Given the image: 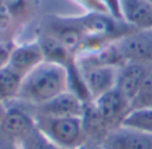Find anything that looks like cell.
Returning a JSON list of instances; mask_svg holds the SVG:
<instances>
[{
	"mask_svg": "<svg viewBox=\"0 0 152 149\" xmlns=\"http://www.w3.org/2000/svg\"><path fill=\"white\" fill-rule=\"evenodd\" d=\"M65 92H67V69L45 60L23 78L16 101L37 106Z\"/></svg>",
	"mask_w": 152,
	"mask_h": 149,
	"instance_id": "obj_1",
	"label": "cell"
},
{
	"mask_svg": "<svg viewBox=\"0 0 152 149\" xmlns=\"http://www.w3.org/2000/svg\"><path fill=\"white\" fill-rule=\"evenodd\" d=\"M83 117V116H82ZM82 117H34L46 138L63 149H82L86 145Z\"/></svg>",
	"mask_w": 152,
	"mask_h": 149,
	"instance_id": "obj_2",
	"label": "cell"
},
{
	"mask_svg": "<svg viewBox=\"0 0 152 149\" xmlns=\"http://www.w3.org/2000/svg\"><path fill=\"white\" fill-rule=\"evenodd\" d=\"M77 20L88 36L98 38L105 42H116L136 31L124 20L116 19L106 12H85L77 16Z\"/></svg>",
	"mask_w": 152,
	"mask_h": 149,
	"instance_id": "obj_3",
	"label": "cell"
},
{
	"mask_svg": "<svg viewBox=\"0 0 152 149\" xmlns=\"http://www.w3.org/2000/svg\"><path fill=\"white\" fill-rule=\"evenodd\" d=\"M55 38L58 42L74 52L75 57L86 42L88 35L82 30L75 17L63 16H49L42 22V32Z\"/></svg>",
	"mask_w": 152,
	"mask_h": 149,
	"instance_id": "obj_4",
	"label": "cell"
},
{
	"mask_svg": "<svg viewBox=\"0 0 152 149\" xmlns=\"http://www.w3.org/2000/svg\"><path fill=\"white\" fill-rule=\"evenodd\" d=\"M75 59H77L78 67L83 75L92 101H96L101 95L116 87L118 75L117 67L98 65V63H94L81 57H77Z\"/></svg>",
	"mask_w": 152,
	"mask_h": 149,
	"instance_id": "obj_5",
	"label": "cell"
},
{
	"mask_svg": "<svg viewBox=\"0 0 152 149\" xmlns=\"http://www.w3.org/2000/svg\"><path fill=\"white\" fill-rule=\"evenodd\" d=\"M92 106L109 132L123 125L125 117L131 112V101L117 87L93 101Z\"/></svg>",
	"mask_w": 152,
	"mask_h": 149,
	"instance_id": "obj_6",
	"label": "cell"
},
{
	"mask_svg": "<svg viewBox=\"0 0 152 149\" xmlns=\"http://www.w3.org/2000/svg\"><path fill=\"white\" fill-rule=\"evenodd\" d=\"M126 63H139L152 70V30L136 31L116 40Z\"/></svg>",
	"mask_w": 152,
	"mask_h": 149,
	"instance_id": "obj_7",
	"label": "cell"
},
{
	"mask_svg": "<svg viewBox=\"0 0 152 149\" xmlns=\"http://www.w3.org/2000/svg\"><path fill=\"white\" fill-rule=\"evenodd\" d=\"M24 106L34 117H82L86 110L85 103L69 90L40 105Z\"/></svg>",
	"mask_w": 152,
	"mask_h": 149,
	"instance_id": "obj_8",
	"label": "cell"
},
{
	"mask_svg": "<svg viewBox=\"0 0 152 149\" xmlns=\"http://www.w3.org/2000/svg\"><path fill=\"white\" fill-rule=\"evenodd\" d=\"M35 128L37 124L34 116L27 110L23 103H20L19 106H8L6 118L0 126V136L20 142Z\"/></svg>",
	"mask_w": 152,
	"mask_h": 149,
	"instance_id": "obj_9",
	"label": "cell"
},
{
	"mask_svg": "<svg viewBox=\"0 0 152 149\" xmlns=\"http://www.w3.org/2000/svg\"><path fill=\"white\" fill-rule=\"evenodd\" d=\"M101 146L104 149H152V136L121 125L109 132Z\"/></svg>",
	"mask_w": 152,
	"mask_h": 149,
	"instance_id": "obj_10",
	"label": "cell"
},
{
	"mask_svg": "<svg viewBox=\"0 0 152 149\" xmlns=\"http://www.w3.org/2000/svg\"><path fill=\"white\" fill-rule=\"evenodd\" d=\"M42 62H45L43 52L38 40H34L22 44H15L8 66L24 78Z\"/></svg>",
	"mask_w": 152,
	"mask_h": 149,
	"instance_id": "obj_11",
	"label": "cell"
},
{
	"mask_svg": "<svg viewBox=\"0 0 152 149\" xmlns=\"http://www.w3.org/2000/svg\"><path fill=\"white\" fill-rule=\"evenodd\" d=\"M149 71L151 70L148 67L141 66L139 63L129 62L118 69L116 87L131 101V106H132V101L137 95L139 90H140L141 85H143L144 79Z\"/></svg>",
	"mask_w": 152,
	"mask_h": 149,
	"instance_id": "obj_12",
	"label": "cell"
},
{
	"mask_svg": "<svg viewBox=\"0 0 152 149\" xmlns=\"http://www.w3.org/2000/svg\"><path fill=\"white\" fill-rule=\"evenodd\" d=\"M121 14L123 20L132 28L152 30V3L149 0H121Z\"/></svg>",
	"mask_w": 152,
	"mask_h": 149,
	"instance_id": "obj_13",
	"label": "cell"
},
{
	"mask_svg": "<svg viewBox=\"0 0 152 149\" xmlns=\"http://www.w3.org/2000/svg\"><path fill=\"white\" fill-rule=\"evenodd\" d=\"M37 40L40 46V50L43 52L45 60L58 63V65H62L65 67L70 66L73 62H75L74 52H72L69 49H66L55 38L46 35V34H40Z\"/></svg>",
	"mask_w": 152,
	"mask_h": 149,
	"instance_id": "obj_14",
	"label": "cell"
},
{
	"mask_svg": "<svg viewBox=\"0 0 152 149\" xmlns=\"http://www.w3.org/2000/svg\"><path fill=\"white\" fill-rule=\"evenodd\" d=\"M23 82V77L10 66L0 70V102L8 103L18 100L20 86Z\"/></svg>",
	"mask_w": 152,
	"mask_h": 149,
	"instance_id": "obj_15",
	"label": "cell"
},
{
	"mask_svg": "<svg viewBox=\"0 0 152 149\" xmlns=\"http://www.w3.org/2000/svg\"><path fill=\"white\" fill-rule=\"evenodd\" d=\"M22 24L12 15L8 7L0 0V42L4 43H15L16 35Z\"/></svg>",
	"mask_w": 152,
	"mask_h": 149,
	"instance_id": "obj_16",
	"label": "cell"
},
{
	"mask_svg": "<svg viewBox=\"0 0 152 149\" xmlns=\"http://www.w3.org/2000/svg\"><path fill=\"white\" fill-rule=\"evenodd\" d=\"M123 125L152 136V108L131 110L124 120Z\"/></svg>",
	"mask_w": 152,
	"mask_h": 149,
	"instance_id": "obj_17",
	"label": "cell"
},
{
	"mask_svg": "<svg viewBox=\"0 0 152 149\" xmlns=\"http://www.w3.org/2000/svg\"><path fill=\"white\" fill-rule=\"evenodd\" d=\"M8 9L12 12L16 20L22 24L28 22V19L32 16V12L35 11V0H1Z\"/></svg>",
	"mask_w": 152,
	"mask_h": 149,
	"instance_id": "obj_18",
	"label": "cell"
},
{
	"mask_svg": "<svg viewBox=\"0 0 152 149\" xmlns=\"http://www.w3.org/2000/svg\"><path fill=\"white\" fill-rule=\"evenodd\" d=\"M19 145L22 149H63L45 137L38 128H35L31 133H28L19 142Z\"/></svg>",
	"mask_w": 152,
	"mask_h": 149,
	"instance_id": "obj_19",
	"label": "cell"
},
{
	"mask_svg": "<svg viewBox=\"0 0 152 149\" xmlns=\"http://www.w3.org/2000/svg\"><path fill=\"white\" fill-rule=\"evenodd\" d=\"M148 108H152V70L148 73V75L145 77L143 85H141L140 90H139L137 95L132 101L131 110L148 109Z\"/></svg>",
	"mask_w": 152,
	"mask_h": 149,
	"instance_id": "obj_20",
	"label": "cell"
},
{
	"mask_svg": "<svg viewBox=\"0 0 152 149\" xmlns=\"http://www.w3.org/2000/svg\"><path fill=\"white\" fill-rule=\"evenodd\" d=\"M105 11L109 15H112L116 19L123 20V14H121V0H98Z\"/></svg>",
	"mask_w": 152,
	"mask_h": 149,
	"instance_id": "obj_21",
	"label": "cell"
},
{
	"mask_svg": "<svg viewBox=\"0 0 152 149\" xmlns=\"http://www.w3.org/2000/svg\"><path fill=\"white\" fill-rule=\"evenodd\" d=\"M16 43H4V42H0V70L3 67L8 66L10 58H11L12 50L14 46Z\"/></svg>",
	"mask_w": 152,
	"mask_h": 149,
	"instance_id": "obj_22",
	"label": "cell"
},
{
	"mask_svg": "<svg viewBox=\"0 0 152 149\" xmlns=\"http://www.w3.org/2000/svg\"><path fill=\"white\" fill-rule=\"evenodd\" d=\"M74 1L80 4L85 9V12H106L98 0H74Z\"/></svg>",
	"mask_w": 152,
	"mask_h": 149,
	"instance_id": "obj_23",
	"label": "cell"
},
{
	"mask_svg": "<svg viewBox=\"0 0 152 149\" xmlns=\"http://www.w3.org/2000/svg\"><path fill=\"white\" fill-rule=\"evenodd\" d=\"M0 149H22V148H20L19 142L0 136Z\"/></svg>",
	"mask_w": 152,
	"mask_h": 149,
	"instance_id": "obj_24",
	"label": "cell"
},
{
	"mask_svg": "<svg viewBox=\"0 0 152 149\" xmlns=\"http://www.w3.org/2000/svg\"><path fill=\"white\" fill-rule=\"evenodd\" d=\"M7 109H8L7 103H1V102H0V126H1V124H3L4 118H6Z\"/></svg>",
	"mask_w": 152,
	"mask_h": 149,
	"instance_id": "obj_25",
	"label": "cell"
},
{
	"mask_svg": "<svg viewBox=\"0 0 152 149\" xmlns=\"http://www.w3.org/2000/svg\"><path fill=\"white\" fill-rule=\"evenodd\" d=\"M82 149H104L102 146H83Z\"/></svg>",
	"mask_w": 152,
	"mask_h": 149,
	"instance_id": "obj_26",
	"label": "cell"
},
{
	"mask_svg": "<svg viewBox=\"0 0 152 149\" xmlns=\"http://www.w3.org/2000/svg\"><path fill=\"white\" fill-rule=\"evenodd\" d=\"M149 1H151V3H152V0H149Z\"/></svg>",
	"mask_w": 152,
	"mask_h": 149,
	"instance_id": "obj_27",
	"label": "cell"
}]
</instances>
